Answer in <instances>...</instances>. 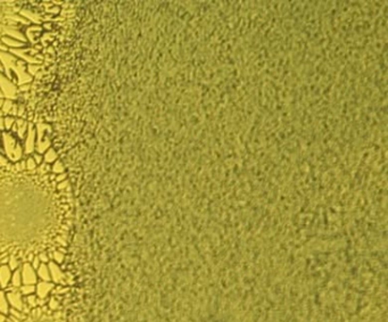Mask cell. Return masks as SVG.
Segmentation results:
<instances>
[{"label": "cell", "instance_id": "6da1fadb", "mask_svg": "<svg viewBox=\"0 0 388 322\" xmlns=\"http://www.w3.org/2000/svg\"><path fill=\"white\" fill-rule=\"evenodd\" d=\"M74 199L64 173L33 156L0 164V254L31 263L41 253L67 254Z\"/></svg>", "mask_w": 388, "mask_h": 322}, {"label": "cell", "instance_id": "7a4b0ae2", "mask_svg": "<svg viewBox=\"0 0 388 322\" xmlns=\"http://www.w3.org/2000/svg\"><path fill=\"white\" fill-rule=\"evenodd\" d=\"M23 10L21 1H0V52L8 50L6 48L3 39L8 37L13 30L19 29V26L30 25L31 22L21 15Z\"/></svg>", "mask_w": 388, "mask_h": 322}, {"label": "cell", "instance_id": "3957f363", "mask_svg": "<svg viewBox=\"0 0 388 322\" xmlns=\"http://www.w3.org/2000/svg\"><path fill=\"white\" fill-rule=\"evenodd\" d=\"M3 292L6 293V298L7 302H8L9 308L22 312L23 308H24V303H23V296L21 295V293H19V290L17 288L11 287V286H8L6 289H3Z\"/></svg>", "mask_w": 388, "mask_h": 322}, {"label": "cell", "instance_id": "277c9868", "mask_svg": "<svg viewBox=\"0 0 388 322\" xmlns=\"http://www.w3.org/2000/svg\"><path fill=\"white\" fill-rule=\"evenodd\" d=\"M48 269L51 278V282L55 285H61V286H67L66 284V273L63 272L61 266L56 263L50 261L48 263Z\"/></svg>", "mask_w": 388, "mask_h": 322}, {"label": "cell", "instance_id": "5b68a950", "mask_svg": "<svg viewBox=\"0 0 388 322\" xmlns=\"http://www.w3.org/2000/svg\"><path fill=\"white\" fill-rule=\"evenodd\" d=\"M22 274V285H33L38 284V277L35 270L32 268L31 263H23L21 266Z\"/></svg>", "mask_w": 388, "mask_h": 322}, {"label": "cell", "instance_id": "8992f818", "mask_svg": "<svg viewBox=\"0 0 388 322\" xmlns=\"http://www.w3.org/2000/svg\"><path fill=\"white\" fill-rule=\"evenodd\" d=\"M55 284L53 282H45V281H38V284L35 285V295L40 300H47L50 296L51 292L55 288Z\"/></svg>", "mask_w": 388, "mask_h": 322}, {"label": "cell", "instance_id": "52a82bcc", "mask_svg": "<svg viewBox=\"0 0 388 322\" xmlns=\"http://www.w3.org/2000/svg\"><path fill=\"white\" fill-rule=\"evenodd\" d=\"M11 273L13 272L8 268V265H0V287H1L2 290L9 286Z\"/></svg>", "mask_w": 388, "mask_h": 322}, {"label": "cell", "instance_id": "ba28073f", "mask_svg": "<svg viewBox=\"0 0 388 322\" xmlns=\"http://www.w3.org/2000/svg\"><path fill=\"white\" fill-rule=\"evenodd\" d=\"M35 272H37V277H38V280H39V281L51 282V278H50L48 264H43V263H41L40 266H39L38 270L35 271Z\"/></svg>", "mask_w": 388, "mask_h": 322}, {"label": "cell", "instance_id": "9c48e42d", "mask_svg": "<svg viewBox=\"0 0 388 322\" xmlns=\"http://www.w3.org/2000/svg\"><path fill=\"white\" fill-rule=\"evenodd\" d=\"M61 306H62V302L59 301L56 296L50 295L48 297V302H47V308H48V310H49L50 312L61 311V309H62Z\"/></svg>", "mask_w": 388, "mask_h": 322}, {"label": "cell", "instance_id": "30bf717a", "mask_svg": "<svg viewBox=\"0 0 388 322\" xmlns=\"http://www.w3.org/2000/svg\"><path fill=\"white\" fill-rule=\"evenodd\" d=\"M9 286L14 288H19L22 286V274H21V268L15 270L13 273H11V278H10V282Z\"/></svg>", "mask_w": 388, "mask_h": 322}, {"label": "cell", "instance_id": "8fae6325", "mask_svg": "<svg viewBox=\"0 0 388 322\" xmlns=\"http://www.w3.org/2000/svg\"><path fill=\"white\" fill-rule=\"evenodd\" d=\"M9 312V305L6 298V293L1 289L0 290V313L7 317Z\"/></svg>", "mask_w": 388, "mask_h": 322}, {"label": "cell", "instance_id": "7c38bea8", "mask_svg": "<svg viewBox=\"0 0 388 322\" xmlns=\"http://www.w3.org/2000/svg\"><path fill=\"white\" fill-rule=\"evenodd\" d=\"M37 301H38V297H37V295H35V294H33V295H29V296H23V303H24V305H26L30 310L38 308Z\"/></svg>", "mask_w": 388, "mask_h": 322}, {"label": "cell", "instance_id": "4fadbf2b", "mask_svg": "<svg viewBox=\"0 0 388 322\" xmlns=\"http://www.w3.org/2000/svg\"><path fill=\"white\" fill-rule=\"evenodd\" d=\"M19 293H21L22 296H29V295H33L35 294V286L33 285H22L21 287L18 288Z\"/></svg>", "mask_w": 388, "mask_h": 322}, {"label": "cell", "instance_id": "5bb4252c", "mask_svg": "<svg viewBox=\"0 0 388 322\" xmlns=\"http://www.w3.org/2000/svg\"><path fill=\"white\" fill-rule=\"evenodd\" d=\"M7 265H8V268L10 269L11 272H14L15 270L21 268L22 263H21V261H18L15 256H8V263H7Z\"/></svg>", "mask_w": 388, "mask_h": 322}, {"label": "cell", "instance_id": "9a60e30c", "mask_svg": "<svg viewBox=\"0 0 388 322\" xmlns=\"http://www.w3.org/2000/svg\"><path fill=\"white\" fill-rule=\"evenodd\" d=\"M40 264H41V262H40V260H39V257H38V256H34L33 261L31 262V265H32V268H33L35 271H37L39 266H40Z\"/></svg>", "mask_w": 388, "mask_h": 322}, {"label": "cell", "instance_id": "2e32d148", "mask_svg": "<svg viewBox=\"0 0 388 322\" xmlns=\"http://www.w3.org/2000/svg\"><path fill=\"white\" fill-rule=\"evenodd\" d=\"M6 321V317L3 314L0 313V322H5Z\"/></svg>", "mask_w": 388, "mask_h": 322}, {"label": "cell", "instance_id": "e0dca14e", "mask_svg": "<svg viewBox=\"0 0 388 322\" xmlns=\"http://www.w3.org/2000/svg\"><path fill=\"white\" fill-rule=\"evenodd\" d=\"M0 290H1V287H0Z\"/></svg>", "mask_w": 388, "mask_h": 322}]
</instances>
